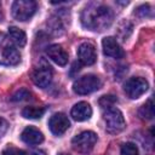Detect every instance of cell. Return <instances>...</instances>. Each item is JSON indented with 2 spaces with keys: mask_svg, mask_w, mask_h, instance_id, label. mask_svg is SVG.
<instances>
[{
  "mask_svg": "<svg viewBox=\"0 0 155 155\" xmlns=\"http://www.w3.org/2000/svg\"><path fill=\"white\" fill-rule=\"evenodd\" d=\"M8 39L15 44L17 45L18 47H23L27 42V35L25 33L17 28V27H10L8 28Z\"/></svg>",
  "mask_w": 155,
  "mask_h": 155,
  "instance_id": "9a60e30c",
  "label": "cell"
},
{
  "mask_svg": "<svg viewBox=\"0 0 155 155\" xmlns=\"http://www.w3.org/2000/svg\"><path fill=\"white\" fill-rule=\"evenodd\" d=\"M70 115L76 121H85L91 117L92 108L87 102H79L71 108Z\"/></svg>",
  "mask_w": 155,
  "mask_h": 155,
  "instance_id": "4fadbf2b",
  "label": "cell"
},
{
  "mask_svg": "<svg viewBox=\"0 0 155 155\" xmlns=\"http://www.w3.org/2000/svg\"><path fill=\"white\" fill-rule=\"evenodd\" d=\"M148 87H149L148 81L144 78H140V76L130 78L124 84V91H125V93L127 94V97H130L132 99L139 98L143 93L147 92Z\"/></svg>",
  "mask_w": 155,
  "mask_h": 155,
  "instance_id": "52a82bcc",
  "label": "cell"
},
{
  "mask_svg": "<svg viewBox=\"0 0 155 155\" xmlns=\"http://www.w3.org/2000/svg\"><path fill=\"white\" fill-rule=\"evenodd\" d=\"M81 23L90 30H104L114 19V13L110 7L102 4H90L81 12Z\"/></svg>",
  "mask_w": 155,
  "mask_h": 155,
  "instance_id": "6da1fadb",
  "label": "cell"
},
{
  "mask_svg": "<svg viewBox=\"0 0 155 155\" xmlns=\"http://www.w3.org/2000/svg\"><path fill=\"white\" fill-rule=\"evenodd\" d=\"M120 153H121V155H138L139 154L137 145L134 143H131V142L122 144Z\"/></svg>",
  "mask_w": 155,
  "mask_h": 155,
  "instance_id": "ac0fdd59",
  "label": "cell"
},
{
  "mask_svg": "<svg viewBox=\"0 0 155 155\" xmlns=\"http://www.w3.org/2000/svg\"><path fill=\"white\" fill-rule=\"evenodd\" d=\"M4 19V13H2V8H1V4H0V22H2Z\"/></svg>",
  "mask_w": 155,
  "mask_h": 155,
  "instance_id": "d4e9b609",
  "label": "cell"
},
{
  "mask_svg": "<svg viewBox=\"0 0 155 155\" xmlns=\"http://www.w3.org/2000/svg\"><path fill=\"white\" fill-rule=\"evenodd\" d=\"M116 102H117V99L115 98V96L108 94V96H103V97L99 99V105H101L103 109H108V108L114 107V104H115Z\"/></svg>",
  "mask_w": 155,
  "mask_h": 155,
  "instance_id": "d6986e66",
  "label": "cell"
},
{
  "mask_svg": "<svg viewBox=\"0 0 155 155\" xmlns=\"http://www.w3.org/2000/svg\"><path fill=\"white\" fill-rule=\"evenodd\" d=\"M7 130H8V122L4 117L0 116V138L4 137V134L7 132Z\"/></svg>",
  "mask_w": 155,
  "mask_h": 155,
  "instance_id": "603a6c76",
  "label": "cell"
},
{
  "mask_svg": "<svg viewBox=\"0 0 155 155\" xmlns=\"http://www.w3.org/2000/svg\"><path fill=\"white\" fill-rule=\"evenodd\" d=\"M139 116L144 120H151L154 117V103L151 99L145 102L139 109Z\"/></svg>",
  "mask_w": 155,
  "mask_h": 155,
  "instance_id": "e0dca14e",
  "label": "cell"
},
{
  "mask_svg": "<svg viewBox=\"0 0 155 155\" xmlns=\"http://www.w3.org/2000/svg\"><path fill=\"white\" fill-rule=\"evenodd\" d=\"M36 11V2L33 0H16L12 4V16L17 21H28Z\"/></svg>",
  "mask_w": 155,
  "mask_h": 155,
  "instance_id": "5b68a950",
  "label": "cell"
},
{
  "mask_svg": "<svg viewBox=\"0 0 155 155\" xmlns=\"http://www.w3.org/2000/svg\"><path fill=\"white\" fill-rule=\"evenodd\" d=\"M21 62V53L13 46L12 41L0 33V64L16 65Z\"/></svg>",
  "mask_w": 155,
  "mask_h": 155,
  "instance_id": "7a4b0ae2",
  "label": "cell"
},
{
  "mask_svg": "<svg viewBox=\"0 0 155 155\" xmlns=\"http://www.w3.org/2000/svg\"><path fill=\"white\" fill-rule=\"evenodd\" d=\"M21 138L24 143H27L29 145H36V144H40L44 140V134L38 128H35L33 126H28L23 130V132L21 134Z\"/></svg>",
  "mask_w": 155,
  "mask_h": 155,
  "instance_id": "5bb4252c",
  "label": "cell"
},
{
  "mask_svg": "<svg viewBox=\"0 0 155 155\" xmlns=\"http://www.w3.org/2000/svg\"><path fill=\"white\" fill-rule=\"evenodd\" d=\"M103 119L105 122V130L109 133H119L126 126L122 113L117 108H114V107L104 109Z\"/></svg>",
  "mask_w": 155,
  "mask_h": 155,
  "instance_id": "3957f363",
  "label": "cell"
},
{
  "mask_svg": "<svg viewBox=\"0 0 155 155\" xmlns=\"http://www.w3.org/2000/svg\"><path fill=\"white\" fill-rule=\"evenodd\" d=\"M33 155H46V153L44 150H39V151H34Z\"/></svg>",
  "mask_w": 155,
  "mask_h": 155,
  "instance_id": "cb8c5ba5",
  "label": "cell"
},
{
  "mask_svg": "<svg viewBox=\"0 0 155 155\" xmlns=\"http://www.w3.org/2000/svg\"><path fill=\"white\" fill-rule=\"evenodd\" d=\"M101 87V80L97 75L87 74L78 78L73 84V91L76 94H88Z\"/></svg>",
  "mask_w": 155,
  "mask_h": 155,
  "instance_id": "277c9868",
  "label": "cell"
},
{
  "mask_svg": "<svg viewBox=\"0 0 155 155\" xmlns=\"http://www.w3.org/2000/svg\"><path fill=\"white\" fill-rule=\"evenodd\" d=\"M137 13L140 16V17H147V16H150L151 15V10H150V6L149 5H142L137 8Z\"/></svg>",
  "mask_w": 155,
  "mask_h": 155,
  "instance_id": "7402d4cb",
  "label": "cell"
},
{
  "mask_svg": "<svg viewBox=\"0 0 155 155\" xmlns=\"http://www.w3.org/2000/svg\"><path fill=\"white\" fill-rule=\"evenodd\" d=\"M45 114L44 107H25L22 110V115L25 119H40Z\"/></svg>",
  "mask_w": 155,
  "mask_h": 155,
  "instance_id": "2e32d148",
  "label": "cell"
},
{
  "mask_svg": "<svg viewBox=\"0 0 155 155\" xmlns=\"http://www.w3.org/2000/svg\"><path fill=\"white\" fill-rule=\"evenodd\" d=\"M31 79L34 81V84L39 87H47L52 80V69L48 64H41L38 68H35V70L33 71Z\"/></svg>",
  "mask_w": 155,
  "mask_h": 155,
  "instance_id": "ba28073f",
  "label": "cell"
},
{
  "mask_svg": "<svg viewBox=\"0 0 155 155\" xmlns=\"http://www.w3.org/2000/svg\"><path fill=\"white\" fill-rule=\"evenodd\" d=\"M97 142V134L92 131H82L81 133L76 134L73 140V148L79 153H88L93 149Z\"/></svg>",
  "mask_w": 155,
  "mask_h": 155,
  "instance_id": "8992f818",
  "label": "cell"
},
{
  "mask_svg": "<svg viewBox=\"0 0 155 155\" xmlns=\"http://www.w3.org/2000/svg\"><path fill=\"white\" fill-rule=\"evenodd\" d=\"M58 155H69V154H65V153H62V154H58Z\"/></svg>",
  "mask_w": 155,
  "mask_h": 155,
  "instance_id": "484cf974",
  "label": "cell"
},
{
  "mask_svg": "<svg viewBox=\"0 0 155 155\" xmlns=\"http://www.w3.org/2000/svg\"><path fill=\"white\" fill-rule=\"evenodd\" d=\"M102 47H103V52L105 56L108 57H113V58H121L124 57V51L121 48V46L119 45L117 40L113 36H107L102 40Z\"/></svg>",
  "mask_w": 155,
  "mask_h": 155,
  "instance_id": "8fae6325",
  "label": "cell"
},
{
  "mask_svg": "<svg viewBox=\"0 0 155 155\" xmlns=\"http://www.w3.org/2000/svg\"><path fill=\"white\" fill-rule=\"evenodd\" d=\"M1 155H27V153L22 149H18V148H15V147H7L2 150V154Z\"/></svg>",
  "mask_w": 155,
  "mask_h": 155,
  "instance_id": "ffe728a7",
  "label": "cell"
},
{
  "mask_svg": "<svg viewBox=\"0 0 155 155\" xmlns=\"http://www.w3.org/2000/svg\"><path fill=\"white\" fill-rule=\"evenodd\" d=\"M28 97H30V93L24 90V88H21L19 91H17L13 96H12V101H24L27 99Z\"/></svg>",
  "mask_w": 155,
  "mask_h": 155,
  "instance_id": "44dd1931",
  "label": "cell"
},
{
  "mask_svg": "<svg viewBox=\"0 0 155 155\" xmlns=\"http://www.w3.org/2000/svg\"><path fill=\"white\" fill-rule=\"evenodd\" d=\"M69 126H70L69 119L63 113H56L48 120V127H50L51 132L56 136L63 134L69 128Z\"/></svg>",
  "mask_w": 155,
  "mask_h": 155,
  "instance_id": "9c48e42d",
  "label": "cell"
},
{
  "mask_svg": "<svg viewBox=\"0 0 155 155\" xmlns=\"http://www.w3.org/2000/svg\"><path fill=\"white\" fill-rule=\"evenodd\" d=\"M78 58L81 64L84 65H91L96 62L97 54H96V48L90 42H82L78 47Z\"/></svg>",
  "mask_w": 155,
  "mask_h": 155,
  "instance_id": "30bf717a",
  "label": "cell"
},
{
  "mask_svg": "<svg viewBox=\"0 0 155 155\" xmlns=\"http://www.w3.org/2000/svg\"><path fill=\"white\" fill-rule=\"evenodd\" d=\"M46 53L47 56L58 65H65L68 63V52L61 46V45H57V44H53V45H50L47 48H46Z\"/></svg>",
  "mask_w": 155,
  "mask_h": 155,
  "instance_id": "7c38bea8",
  "label": "cell"
}]
</instances>
